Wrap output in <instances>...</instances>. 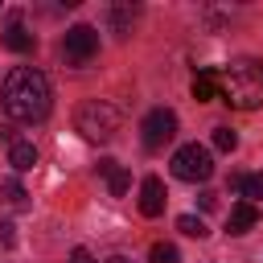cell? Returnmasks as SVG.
<instances>
[{
    "instance_id": "6da1fadb",
    "label": "cell",
    "mask_w": 263,
    "mask_h": 263,
    "mask_svg": "<svg viewBox=\"0 0 263 263\" xmlns=\"http://www.w3.org/2000/svg\"><path fill=\"white\" fill-rule=\"evenodd\" d=\"M49 103H53V95H49V78L41 70H33V66L8 70V78L0 86V107H4L8 119H16V123H41L49 115Z\"/></svg>"
},
{
    "instance_id": "7a4b0ae2",
    "label": "cell",
    "mask_w": 263,
    "mask_h": 263,
    "mask_svg": "<svg viewBox=\"0 0 263 263\" xmlns=\"http://www.w3.org/2000/svg\"><path fill=\"white\" fill-rule=\"evenodd\" d=\"M222 99L238 111H255L263 103V62H255V58L230 62L222 74Z\"/></svg>"
},
{
    "instance_id": "3957f363",
    "label": "cell",
    "mask_w": 263,
    "mask_h": 263,
    "mask_svg": "<svg viewBox=\"0 0 263 263\" xmlns=\"http://www.w3.org/2000/svg\"><path fill=\"white\" fill-rule=\"evenodd\" d=\"M119 123H123V115H119V107L107 103V99H90V103H82L78 115H74V127H78L82 140H90V144H107V140L119 132Z\"/></svg>"
},
{
    "instance_id": "277c9868",
    "label": "cell",
    "mask_w": 263,
    "mask_h": 263,
    "mask_svg": "<svg viewBox=\"0 0 263 263\" xmlns=\"http://www.w3.org/2000/svg\"><path fill=\"white\" fill-rule=\"evenodd\" d=\"M210 173H214V156H210V148H201V144H185V148H177V156H173V177H177V181L197 185V181H210Z\"/></svg>"
},
{
    "instance_id": "5b68a950",
    "label": "cell",
    "mask_w": 263,
    "mask_h": 263,
    "mask_svg": "<svg viewBox=\"0 0 263 263\" xmlns=\"http://www.w3.org/2000/svg\"><path fill=\"white\" fill-rule=\"evenodd\" d=\"M140 132H144V148L156 152V148H164V144L177 136V115H173L168 107H152V111L144 115Z\"/></svg>"
},
{
    "instance_id": "8992f818",
    "label": "cell",
    "mask_w": 263,
    "mask_h": 263,
    "mask_svg": "<svg viewBox=\"0 0 263 263\" xmlns=\"http://www.w3.org/2000/svg\"><path fill=\"white\" fill-rule=\"evenodd\" d=\"M62 53H66L70 66H86V62L99 53V33H95L90 25H74V29H66Z\"/></svg>"
},
{
    "instance_id": "52a82bcc",
    "label": "cell",
    "mask_w": 263,
    "mask_h": 263,
    "mask_svg": "<svg viewBox=\"0 0 263 263\" xmlns=\"http://www.w3.org/2000/svg\"><path fill=\"white\" fill-rule=\"evenodd\" d=\"M164 201H168L164 181L160 177H144V185H140V214L144 218H156V214H164Z\"/></svg>"
},
{
    "instance_id": "ba28073f",
    "label": "cell",
    "mask_w": 263,
    "mask_h": 263,
    "mask_svg": "<svg viewBox=\"0 0 263 263\" xmlns=\"http://www.w3.org/2000/svg\"><path fill=\"white\" fill-rule=\"evenodd\" d=\"M259 226V205H251V201H238L234 210H230V218H226V230L230 234H247V230H255Z\"/></svg>"
},
{
    "instance_id": "9c48e42d",
    "label": "cell",
    "mask_w": 263,
    "mask_h": 263,
    "mask_svg": "<svg viewBox=\"0 0 263 263\" xmlns=\"http://www.w3.org/2000/svg\"><path fill=\"white\" fill-rule=\"evenodd\" d=\"M4 45H8L12 53H29V49L37 45V37H33V33H29L16 16H12V21H8V29H4Z\"/></svg>"
},
{
    "instance_id": "30bf717a",
    "label": "cell",
    "mask_w": 263,
    "mask_h": 263,
    "mask_svg": "<svg viewBox=\"0 0 263 263\" xmlns=\"http://www.w3.org/2000/svg\"><path fill=\"white\" fill-rule=\"evenodd\" d=\"M8 164H12L16 173H29V168L37 164V148H33L29 140H12V144H8Z\"/></svg>"
},
{
    "instance_id": "8fae6325",
    "label": "cell",
    "mask_w": 263,
    "mask_h": 263,
    "mask_svg": "<svg viewBox=\"0 0 263 263\" xmlns=\"http://www.w3.org/2000/svg\"><path fill=\"white\" fill-rule=\"evenodd\" d=\"M136 4H111V29L119 33V37H127L132 33V21H136Z\"/></svg>"
},
{
    "instance_id": "7c38bea8",
    "label": "cell",
    "mask_w": 263,
    "mask_h": 263,
    "mask_svg": "<svg viewBox=\"0 0 263 263\" xmlns=\"http://www.w3.org/2000/svg\"><path fill=\"white\" fill-rule=\"evenodd\" d=\"M214 86H218L214 70H201V74L193 78V99H197V103H210V99H214Z\"/></svg>"
},
{
    "instance_id": "4fadbf2b",
    "label": "cell",
    "mask_w": 263,
    "mask_h": 263,
    "mask_svg": "<svg viewBox=\"0 0 263 263\" xmlns=\"http://www.w3.org/2000/svg\"><path fill=\"white\" fill-rule=\"evenodd\" d=\"M25 185L16 181V177H8V181H0V201H8V205H25Z\"/></svg>"
},
{
    "instance_id": "5bb4252c",
    "label": "cell",
    "mask_w": 263,
    "mask_h": 263,
    "mask_svg": "<svg viewBox=\"0 0 263 263\" xmlns=\"http://www.w3.org/2000/svg\"><path fill=\"white\" fill-rule=\"evenodd\" d=\"M214 148H218V152H234V148H238V132L226 127V123L214 127Z\"/></svg>"
},
{
    "instance_id": "9a60e30c",
    "label": "cell",
    "mask_w": 263,
    "mask_h": 263,
    "mask_svg": "<svg viewBox=\"0 0 263 263\" xmlns=\"http://www.w3.org/2000/svg\"><path fill=\"white\" fill-rule=\"evenodd\" d=\"M177 230H181V234H189V238H205V234H210V230H205V222H201V218H193V214H181V218H177Z\"/></svg>"
},
{
    "instance_id": "2e32d148",
    "label": "cell",
    "mask_w": 263,
    "mask_h": 263,
    "mask_svg": "<svg viewBox=\"0 0 263 263\" xmlns=\"http://www.w3.org/2000/svg\"><path fill=\"white\" fill-rule=\"evenodd\" d=\"M148 263H181V255H177V247H173V242H152Z\"/></svg>"
},
{
    "instance_id": "e0dca14e",
    "label": "cell",
    "mask_w": 263,
    "mask_h": 263,
    "mask_svg": "<svg viewBox=\"0 0 263 263\" xmlns=\"http://www.w3.org/2000/svg\"><path fill=\"white\" fill-rule=\"evenodd\" d=\"M107 185H111V197H123V193L132 189V173H127V168H115V173L107 177Z\"/></svg>"
},
{
    "instance_id": "ac0fdd59",
    "label": "cell",
    "mask_w": 263,
    "mask_h": 263,
    "mask_svg": "<svg viewBox=\"0 0 263 263\" xmlns=\"http://www.w3.org/2000/svg\"><path fill=\"white\" fill-rule=\"evenodd\" d=\"M242 197H247L251 205H259V201H263V173H251V177H247V185H242Z\"/></svg>"
},
{
    "instance_id": "d6986e66",
    "label": "cell",
    "mask_w": 263,
    "mask_h": 263,
    "mask_svg": "<svg viewBox=\"0 0 263 263\" xmlns=\"http://www.w3.org/2000/svg\"><path fill=\"white\" fill-rule=\"evenodd\" d=\"M0 247H16V226L12 222H0Z\"/></svg>"
},
{
    "instance_id": "ffe728a7",
    "label": "cell",
    "mask_w": 263,
    "mask_h": 263,
    "mask_svg": "<svg viewBox=\"0 0 263 263\" xmlns=\"http://www.w3.org/2000/svg\"><path fill=\"white\" fill-rule=\"evenodd\" d=\"M70 263H95V255H90L86 247H74V251H70Z\"/></svg>"
},
{
    "instance_id": "44dd1931",
    "label": "cell",
    "mask_w": 263,
    "mask_h": 263,
    "mask_svg": "<svg viewBox=\"0 0 263 263\" xmlns=\"http://www.w3.org/2000/svg\"><path fill=\"white\" fill-rule=\"evenodd\" d=\"M242 185H247V177H242V173H230V189H234V193H242Z\"/></svg>"
},
{
    "instance_id": "7402d4cb",
    "label": "cell",
    "mask_w": 263,
    "mask_h": 263,
    "mask_svg": "<svg viewBox=\"0 0 263 263\" xmlns=\"http://www.w3.org/2000/svg\"><path fill=\"white\" fill-rule=\"evenodd\" d=\"M214 205H218V197H214V193L205 189V193H201V210H214Z\"/></svg>"
},
{
    "instance_id": "603a6c76",
    "label": "cell",
    "mask_w": 263,
    "mask_h": 263,
    "mask_svg": "<svg viewBox=\"0 0 263 263\" xmlns=\"http://www.w3.org/2000/svg\"><path fill=\"white\" fill-rule=\"evenodd\" d=\"M107 263H132V259H127V255H111Z\"/></svg>"
}]
</instances>
